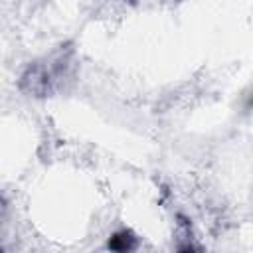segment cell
Segmentation results:
<instances>
[{
    "label": "cell",
    "mask_w": 253,
    "mask_h": 253,
    "mask_svg": "<svg viewBox=\"0 0 253 253\" xmlns=\"http://www.w3.org/2000/svg\"><path fill=\"white\" fill-rule=\"evenodd\" d=\"M109 247L115 249V251H126V249H132V247H134V237H132L130 231L115 233V235L109 239Z\"/></svg>",
    "instance_id": "6da1fadb"
}]
</instances>
